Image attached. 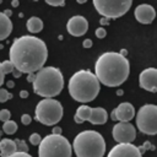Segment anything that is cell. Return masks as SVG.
<instances>
[{
    "label": "cell",
    "instance_id": "obj_11",
    "mask_svg": "<svg viewBox=\"0 0 157 157\" xmlns=\"http://www.w3.org/2000/svg\"><path fill=\"white\" fill-rule=\"evenodd\" d=\"M107 157H142L139 146L132 144H117L110 148Z\"/></svg>",
    "mask_w": 157,
    "mask_h": 157
},
{
    "label": "cell",
    "instance_id": "obj_13",
    "mask_svg": "<svg viewBox=\"0 0 157 157\" xmlns=\"http://www.w3.org/2000/svg\"><path fill=\"white\" fill-rule=\"evenodd\" d=\"M66 31L74 37H81L88 31V21L81 15L72 16L66 23Z\"/></svg>",
    "mask_w": 157,
    "mask_h": 157
},
{
    "label": "cell",
    "instance_id": "obj_43",
    "mask_svg": "<svg viewBox=\"0 0 157 157\" xmlns=\"http://www.w3.org/2000/svg\"><path fill=\"white\" fill-rule=\"evenodd\" d=\"M78 4H85V0H77Z\"/></svg>",
    "mask_w": 157,
    "mask_h": 157
},
{
    "label": "cell",
    "instance_id": "obj_25",
    "mask_svg": "<svg viewBox=\"0 0 157 157\" xmlns=\"http://www.w3.org/2000/svg\"><path fill=\"white\" fill-rule=\"evenodd\" d=\"M40 141H42V136H40L38 132H33V134H31V136H29V142H31V145H33V146H38Z\"/></svg>",
    "mask_w": 157,
    "mask_h": 157
},
{
    "label": "cell",
    "instance_id": "obj_35",
    "mask_svg": "<svg viewBox=\"0 0 157 157\" xmlns=\"http://www.w3.org/2000/svg\"><path fill=\"white\" fill-rule=\"evenodd\" d=\"M33 80H34V74H28L27 75V81L28 82H33Z\"/></svg>",
    "mask_w": 157,
    "mask_h": 157
},
{
    "label": "cell",
    "instance_id": "obj_2",
    "mask_svg": "<svg viewBox=\"0 0 157 157\" xmlns=\"http://www.w3.org/2000/svg\"><path fill=\"white\" fill-rule=\"evenodd\" d=\"M130 75V63L128 58L117 52H105L98 56L94 64V76L108 87H118L126 81Z\"/></svg>",
    "mask_w": 157,
    "mask_h": 157
},
{
    "label": "cell",
    "instance_id": "obj_42",
    "mask_svg": "<svg viewBox=\"0 0 157 157\" xmlns=\"http://www.w3.org/2000/svg\"><path fill=\"white\" fill-rule=\"evenodd\" d=\"M110 118H112L113 120H115V117H114V113H113V112L110 113ZM115 121H117V120H115Z\"/></svg>",
    "mask_w": 157,
    "mask_h": 157
},
{
    "label": "cell",
    "instance_id": "obj_28",
    "mask_svg": "<svg viewBox=\"0 0 157 157\" xmlns=\"http://www.w3.org/2000/svg\"><path fill=\"white\" fill-rule=\"evenodd\" d=\"M45 4L49 5V6H65V1L64 0H56V1L45 0Z\"/></svg>",
    "mask_w": 157,
    "mask_h": 157
},
{
    "label": "cell",
    "instance_id": "obj_26",
    "mask_svg": "<svg viewBox=\"0 0 157 157\" xmlns=\"http://www.w3.org/2000/svg\"><path fill=\"white\" fill-rule=\"evenodd\" d=\"M10 118H11V113H10V110L9 109H1L0 110V120L1 121H7V120H10Z\"/></svg>",
    "mask_w": 157,
    "mask_h": 157
},
{
    "label": "cell",
    "instance_id": "obj_18",
    "mask_svg": "<svg viewBox=\"0 0 157 157\" xmlns=\"http://www.w3.org/2000/svg\"><path fill=\"white\" fill-rule=\"evenodd\" d=\"M12 32V22L10 17L0 12V40L6 39Z\"/></svg>",
    "mask_w": 157,
    "mask_h": 157
},
{
    "label": "cell",
    "instance_id": "obj_31",
    "mask_svg": "<svg viewBox=\"0 0 157 157\" xmlns=\"http://www.w3.org/2000/svg\"><path fill=\"white\" fill-rule=\"evenodd\" d=\"M92 40L90 39V38H87V39H85L83 40V43H82V45H83V48H86V49H88V48H91L92 47Z\"/></svg>",
    "mask_w": 157,
    "mask_h": 157
},
{
    "label": "cell",
    "instance_id": "obj_33",
    "mask_svg": "<svg viewBox=\"0 0 157 157\" xmlns=\"http://www.w3.org/2000/svg\"><path fill=\"white\" fill-rule=\"evenodd\" d=\"M4 78H5V75L2 74V70H1V65H0V87L2 86V83H4V81H5Z\"/></svg>",
    "mask_w": 157,
    "mask_h": 157
},
{
    "label": "cell",
    "instance_id": "obj_5",
    "mask_svg": "<svg viewBox=\"0 0 157 157\" xmlns=\"http://www.w3.org/2000/svg\"><path fill=\"white\" fill-rule=\"evenodd\" d=\"M71 147L77 157H103L105 153V141L103 136L94 130L78 132Z\"/></svg>",
    "mask_w": 157,
    "mask_h": 157
},
{
    "label": "cell",
    "instance_id": "obj_23",
    "mask_svg": "<svg viewBox=\"0 0 157 157\" xmlns=\"http://www.w3.org/2000/svg\"><path fill=\"white\" fill-rule=\"evenodd\" d=\"M13 141H15V144H16L17 152H27V151H28V146H27V144H26L23 140L17 139V140H13Z\"/></svg>",
    "mask_w": 157,
    "mask_h": 157
},
{
    "label": "cell",
    "instance_id": "obj_24",
    "mask_svg": "<svg viewBox=\"0 0 157 157\" xmlns=\"http://www.w3.org/2000/svg\"><path fill=\"white\" fill-rule=\"evenodd\" d=\"M12 98V94L7 92V90L5 88H0V103H5L6 101L11 99Z\"/></svg>",
    "mask_w": 157,
    "mask_h": 157
},
{
    "label": "cell",
    "instance_id": "obj_9",
    "mask_svg": "<svg viewBox=\"0 0 157 157\" xmlns=\"http://www.w3.org/2000/svg\"><path fill=\"white\" fill-rule=\"evenodd\" d=\"M137 129L146 135L157 134V107L155 104H144L135 114Z\"/></svg>",
    "mask_w": 157,
    "mask_h": 157
},
{
    "label": "cell",
    "instance_id": "obj_41",
    "mask_svg": "<svg viewBox=\"0 0 157 157\" xmlns=\"http://www.w3.org/2000/svg\"><path fill=\"white\" fill-rule=\"evenodd\" d=\"M123 93H124L123 90H118V91H117V96H123Z\"/></svg>",
    "mask_w": 157,
    "mask_h": 157
},
{
    "label": "cell",
    "instance_id": "obj_1",
    "mask_svg": "<svg viewBox=\"0 0 157 157\" xmlns=\"http://www.w3.org/2000/svg\"><path fill=\"white\" fill-rule=\"evenodd\" d=\"M10 61L21 74H34L40 70L48 58L45 43L34 36L15 38L9 52Z\"/></svg>",
    "mask_w": 157,
    "mask_h": 157
},
{
    "label": "cell",
    "instance_id": "obj_36",
    "mask_svg": "<svg viewBox=\"0 0 157 157\" xmlns=\"http://www.w3.org/2000/svg\"><path fill=\"white\" fill-rule=\"evenodd\" d=\"M20 97L21 98H27L28 97V92L27 91H21L20 92Z\"/></svg>",
    "mask_w": 157,
    "mask_h": 157
},
{
    "label": "cell",
    "instance_id": "obj_21",
    "mask_svg": "<svg viewBox=\"0 0 157 157\" xmlns=\"http://www.w3.org/2000/svg\"><path fill=\"white\" fill-rule=\"evenodd\" d=\"M2 130L7 135H13L17 131V124H16V121H13L11 119L7 120V121H5L4 125H2Z\"/></svg>",
    "mask_w": 157,
    "mask_h": 157
},
{
    "label": "cell",
    "instance_id": "obj_8",
    "mask_svg": "<svg viewBox=\"0 0 157 157\" xmlns=\"http://www.w3.org/2000/svg\"><path fill=\"white\" fill-rule=\"evenodd\" d=\"M131 5V0H93L94 9L105 18L121 17L129 11Z\"/></svg>",
    "mask_w": 157,
    "mask_h": 157
},
{
    "label": "cell",
    "instance_id": "obj_37",
    "mask_svg": "<svg viewBox=\"0 0 157 157\" xmlns=\"http://www.w3.org/2000/svg\"><path fill=\"white\" fill-rule=\"evenodd\" d=\"M2 13H4L5 16H7V17H10V16L12 15V11H11V10H9V9H6V10H5V11H4Z\"/></svg>",
    "mask_w": 157,
    "mask_h": 157
},
{
    "label": "cell",
    "instance_id": "obj_32",
    "mask_svg": "<svg viewBox=\"0 0 157 157\" xmlns=\"http://www.w3.org/2000/svg\"><path fill=\"white\" fill-rule=\"evenodd\" d=\"M52 134H54V135H61V128H59V126H54Z\"/></svg>",
    "mask_w": 157,
    "mask_h": 157
},
{
    "label": "cell",
    "instance_id": "obj_44",
    "mask_svg": "<svg viewBox=\"0 0 157 157\" xmlns=\"http://www.w3.org/2000/svg\"><path fill=\"white\" fill-rule=\"evenodd\" d=\"M0 137H1V132H0Z\"/></svg>",
    "mask_w": 157,
    "mask_h": 157
},
{
    "label": "cell",
    "instance_id": "obj_39",
    "mask_svg": "<svg viewBox=\"0 0 157 157\" xmlns=\"http://www.w3.org/2000/svg\"><path fill=\"white\" fill-rule=\"evenodd\" d=\"M6 86H7L9 88H12V87L15 86V82H13V81H7V82H6Z\"/></svg>",
    "mask_w": 157,
    "mask_h": 157
},
{
    "label": "cell",
    "instance_id": "obj_22",
    "mask_svg": "<svg viewBox=\"0 0 157 157\" xmlns=\"http://www.w3.org/2000/svg\"><path fill=\"white\" fill-rule=\"evenodd\" d=\"M0 65H1V70H2V74H4V75L12 72V70L15 69L13 65H12V63H11L10 60H5V61L0 63Z\"/></svg>",
    "mask_w": 157,
    "mask_h": 157
},
{
    "label": "cell",
    "instance_id": "obj_34",
    "mask_svg": "<svg viewBox=\"0 0 157 157\" xmlns=\"http://www.w3.org/2000/svg\"><path fill=\"white\" fill-rule=\"evenodd\" d=\"M99 23H101L102 26H104V25H108V23H109V21H108V18L103 17V18H101V20H99Z\"/></svg>",
    "mask_w": 157,
    "mask_h": 157
},
{
    "label": "cell",
    "instance_id": "obj_6",
    "mask_svg": "<svg viewBox=\"0 0 157 157\" xmlns=\"http://www.w3.org/2000/svg\"><path fill=\"white\" fill-rule=\"evenodd\" d=\"M38 157H71L72 147L63 135L49 134L38 145Z\"/></svg>",
    "mask_w": 157,
    "mask_h": 157
},
{
    "label": "cell",
    "instance_id": "obj_27",
    "mask_svg": "<svg viewBox=\"0 0 157 157\" xmlns=\"http://www.w3.org/2000/svg\"><path fill=\"white\" fill-rule=\"evenodd\" d=\"M94 34H96V37H97V38L102 39V38H104V37L107 36V31H105V28H104V27H98V28H96Z\"/></svg>",
    "mask_w": 157,
    "mask_h": 157
},
{
    "label": "cell",
    "instance_id": "obj_19",
    "mask_svg": "<svg viewBox=\"0 0 157 157\" xmlns=\"http://www.w3.org/2000/svg\"><path fill=\"white\" fill-rule=\"evenodd\" d=\"M91 109H92V108L88 107V105H86V104L80 105V107L76 109V113H75V115H74V120H75V123H77V124H82L83 121L88 120L90 117H91Z\"/></svg>",
    "mask_w": 157,
    "mask_h": 157
},
{
    "label": "cell",
    "instance_id": "obj_40",
    "mask_svg": "<svg viewBox=\"0 0 157 157\" xmlns=\"http://www.w3.org/2000/svg\"><path fill=\"white\" fill-rule=\"evenodd\" d=\"M11 5H12L13 7H17V6L20 5V1H18V0H13V1L11 2Z\"/></svg>",
    "mask_w": 157,
    "mask_h": 157
},
{
    "label": "cell",
    "instance_id": "obj_20",
    "mask_svg": "<svg viewBox=\"0 0 157 157\" xmlns=\"http://www.w3.org/2000/svg\"><path fill=\"white\" fill-rule=\"evenodd\" d=\"M43 26H44L43 25V21L39 17H37V16L29 17L27 20V22H26V27H27V29L31 33H38V32H40L43 29Z\"/></svg>",
    "mask_w": 157,
    "mask_h": 157
},
{
    "label": "cell",
    "instance_id": "obj_29",
    "mask_svg": "<svg viewBox=\"0 0 157 157\" xmlns=\"http://www.w3.org/2000/svg\"><path fill=\"white\" fill-rule=\"evenodd\" d=\"M31 121H32V117H31L29 114H22V117H21V123H22L23 125H29Z\"/></svg>",
    "mask_w": 157,
    "mask_h": 157
},
{
    "label": "cell",
    "instance_id": "obj_12",
    "mask_svg": "<svg viewBox=\"0 0 157 157\" xmlns=\"http://www.w3.org/2000/svg\"><path fill=\"white\" fill-rule=\"evenodd\" d=\"M139 83L141 88L156 93L157 92V69L148 67L140 72L139 76Z\"/></svg>",
    "mask_w": 157,
    "mask_h": 157
},
{
    "label": "cell",
    "instance_id": "obj_7",
    "mask_svg": "<svg viewBox=\"0 0 157 157\" xmlns=\"http://www.w3.org/2000/svg\"><path fill=\"white\" fill-rule=\"evenodd\" d=\"M64 114L63 105L59 101L54 98H44L38 102L34 110V118L43 125H55L58 124Z\"/></svg>",
    "mask_w": 157,
    "mask_h": 157
},
{
    "label": "cell",
    "instance_id": "obj_16",
    "mask_svg": "<svg viewBox=\"0 0 157 157\" xmlns=\"http://www.w3.org/2000/svg\"><path fill=\"white\" fill-rule=\"evenodd\" d=\"M108 120V113L102 107H96L91 109V117L88 121L93 125H103Z\"/></svg>",
    "mask_w": 157,
    "mask_h": 157
},
{
    "label": "cell",
    "instance_id": "obj_10",
    "mask_svg": "<svg viewBox=\"0 0 157 157\" xmlns=\"http://www.w3.org/2000/svg\"><path fill=\"white\" fill-rule=\"evenodd\" d=\"M113 139L118 144H131L136 139V128L131 123H117L112 130Z\"/></svg>",
    "mask_w": 157,
    "mask_h": 157
},
{
    "label": "cell",
    "instance_id": "obj_30",
    "mask_svg": "<svg viewBox=\"0 0 157 157\" xmlns=\"http://www.w3.org/2000/svg\"><path fill=\"white\" fill-rule=\"evenodd\" d=\"M9 157H32V156L28 152H15L13 155H11Z\"/></svg>",
    "mask_w": 157,
    "mask_h": 157
},
{
    "label": "cell",
    "instance_id": "obj_14",
    "mask_svg": "<svg viewBox=\"0 0 157 157\" xmlns=\"http://www.w3.org/2000/svg\"><path fill=\"white\" fill-rule=\"evenodd\" d=\"M134 16L137 22L144 23V25H150V23H152V21L156 17V11L151 5L141 4V5L136 6V9L134 11Z\"/></svg>",
    "mask_w": 157,
    "mask_h": 157
},
{
    "label": "cell",
    "instance_id": "obj_17",
    "mask_svg": "<svg viewBox=\"0 0 157 157\" xmlns=\"http://www.w3.org/2000/svg\"><path fill=\"white\" fill-rule=\"evenodd\" d=\"M17 152L16 144L11 139H0V156L1 157H9Z\"/></svg>",
    "mask_w": 157,
    "mask_h": 157
},
{
    "label": "cell",
    "instance_id": "obj_15",
    "mask_svg": "<svg viewBox=\"0 0 157 157\" xmlns=\"http://www.w3.org/2000/svg\"><path fill=\"white\" fill-rule=\"evenodd\" d=\"M114 117L115 120L121 121V123H130L132 118H135V108L131 103L129 102H121L114 110Z\"/></svg>",
    "mask_w": 157,
    "mask_h": 157
},
{
    "label": "cell",
    "instance_id": "obj_38",
    "mask_svg": "<svg viewBox=\"0 0 157 157\" xmlns=\"http://www.w3.org/2000/svg\"><path fill=\"white\" fill-rule=\"evenodd\" d=\"M12 74H13V76H15V77H20V76H21V72H20V71H17L16 69H13V70H12Z\"/></svg>",
    "mask_w": 157,
    "mask_h": 157
},
{
    "label": "cell",
    "instance_id": "obj_4",
    "mask_svg": "<svg viewBox=\"0 0 157 157\" xmlns=\"http://www.w3.org/2000/svg\"><path fill=\"white\" fill-rule=\"evenodd\" d=\"M33 91L44 98L56 97L64 87V77L60 69L55 66H43L34 74Z\"/></svg>",
    "mask_w": 157,
    "mask_h": 157
},
{
    "label": "cell",
    "instance_id": "obj_3",
    "mask_svg": "<svg viewBox=\"0 0 157 157\" xmlns=\"http://www.w3.org/2000/svg\"><path fill=\"white\" fill-rule=\"evenodd\" d=\"M67 88L71 98L81 103H88L98 96L101 83L90 70H78L70 77Z\"/></svg>",
    "mask_w": 157,
    "mask_h": 157
}]
</instances>
